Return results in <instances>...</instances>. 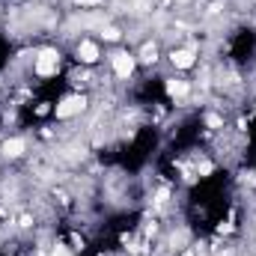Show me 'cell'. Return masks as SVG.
Listing matches in <instances>:
<instances>
[{
    "label": "cell",
    "mask_w": 256,
    "mask_h": 256,
    "mask_svg": "<svg viewBox=\"0 0 256 256\" xmlns=\"http://www.w3.org/2000/svg\"><path fill=\"white\" fill-rule=\"evenodd\" d=\"M68 57H63V48L54 42L48 45H36V57H33V78L39 84H51L63 74V66Z\"/></svg>",
    "instance_id": "1"
},
{
    "label": "cell",
    "mask_w": 256,
    "mask_h": 256,
    "mask_svg": "<svg viewBox=\"0 0 256 256\" xmlns=\"http://www.w3.org/2000/svg\"><path fill=\"white\" fill-rule=\"evenodd\" d=\"M137 57H134V51L128 48V45H116L110 54H108V72L114 74V80L116 84H128V80H134V74H137Z\"/></svg>",
    "instance_id": "2"
},
{
    "label": "cell",
    "mask_w": 256,
    "mask_h": 256,
    "mask_svg": "<svg viewBox=\"0 0 256 256\" xmlns=\"http://www.w3.org/2000/svg\"><path fill=\"white\" fill-rule=\"evenodd\" d=\"M68 60L72 63H78V66H102L104 63V54H102V42L96 39V36H80L72 48H68Z\"/></svg>",
    "instance_id": "3"
}]
</instances>
